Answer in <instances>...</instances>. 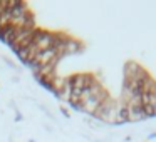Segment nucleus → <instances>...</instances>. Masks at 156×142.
I'll return each mask as SVG.
<instances>
[{"mask_svg":"<svg viewBox=\"0 0 156 142\" xmlns=\"http://www.w3.org/2000/svg\"><path fill=\"white\" fill-rule=\"evenodd\" d=\"M106 99H108V95H106L104 89L101 87V84H99V82H96V80H92V84L81 94L79 102L76 105H77V107H81L82 110H86V112L96 114V110L99 109V105H101Z\"/></svg>","mask_w":156,"mask_h":142,"instance_id":"obj_1","label":"nucleus"},{"mask_svg":"<svg viewBox=\"0 0 156 142\" xmlns=\"http://www.w3.org/2000/svg\"><path fill=\"white\" fill-rule=\"evenodd\" d=\"M94 115H98L104 122H111V124H114V122H124V119H122V107L118 105L114 100H111L109 97L99 105V109L96 110Z\"/></svg>","mask_w":156,"mask_h":142,"instance_id":"obj_2","label":"nucleus"}]
</instances>
